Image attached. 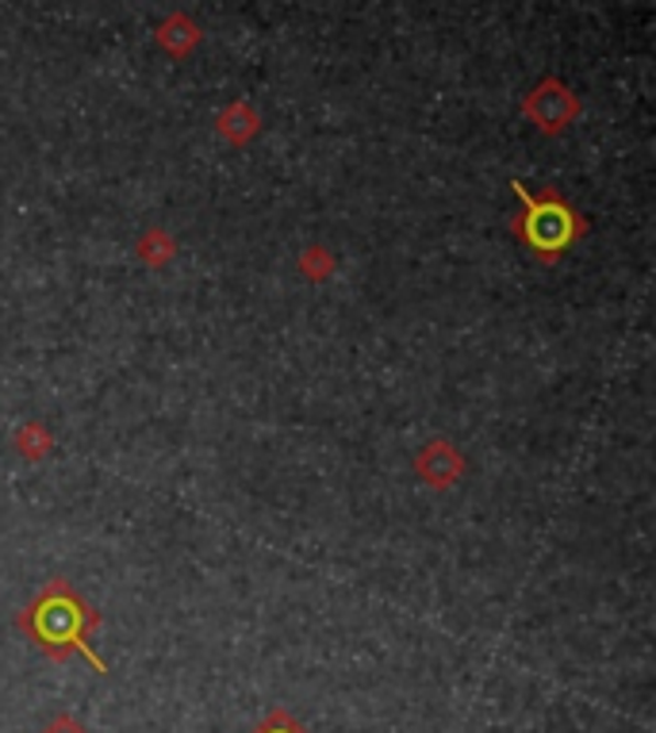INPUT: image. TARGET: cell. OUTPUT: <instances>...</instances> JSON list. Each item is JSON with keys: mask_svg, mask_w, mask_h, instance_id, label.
<instances>
[{"mask_svg": "<svg viewBox=\"0 0 656 733\" xmlns=\"http://www.w3.org/2000/svg\"><path fill=\"white\" fill-rule=\"evenodd\" d=\"M134 254H139L150 270H165V265L177 258V239H173L165 227H150V231L134 242Z\"/></svg>", "mask_w": 656, "mask_h": 733, "instance_id": "5b68a950", "label": "cell"}, {"mask_svg": "<svg viewBox=\"0 0 656 733\" xmlns=\"http://www.w3.org/2000/svg\"><path fill=\"white\" fill-rule=\"evenodd\" d=\"M20 630L54 660H66L74 653H85L92 668L108 672L105 657H97L89 645V634L97 630V611L85 603V595L69 580H46L43 591L20 611Z\"/></svg>", "mask_w": 656, "mask_h": 733, "instance_id": "6da1fadb", "label": "cell"}, {"mask_svg": "<svg viewBox=\"0 0 656 733\" xmlns=\"http://www.w3.org/2000/svg\"><path fill=\"white\" fill-rule=\"evenodd\" d=\"M254 733H304V726H299V722L292 719V714L273 711V714H269V719H265L262 726H258Z\"/></svg>", "mask_w": 656, "mask_h": 733, "instance_id": "9c48e42d", "label": "cell"}, {"mask_svg": "<svg viewBox=\"0 0 656 733\" xmlns=\"http://www.w3.org/2000/svg\"><path fill=\"white\" fill-rule=\"evenodd\" d=\"M415 472L430 488H441V492H446V488H453L457 480H461L464 457H461V449H457L449 438H434V441H426V446L418 449Z\"/></svg>", "mask_w": 656, "mask_h": 733, "instance_id": "277c9868", "label": "cell"}, {"mask_svg": "<svg viewBox=\"0 0 656 733\" xmlns=\"http://www.w3.org/2000/svg\"><path fill=\"white\" fill-rule=\"evenodd\" d=\"M219 131H223L231 143H247V139L258 131V116L250 112L247 105H234V108H227V112L219 116Z\"/></svg>", "mask_w": 656, "mask_h": 733, "instance_id": "52a82bcc", "label": "cell"}, {"mask_svg": "<svg viewBox=\"0 0 656 733\" xmlns=\"http://www.w3.org/2000/svg\"><path fill=\"white\" fill-rule=\"evenodd\" d=\"M511 185H515V196L523 200V211L511 216V234L523 242L534 262L542 265L560 262L565 250L576 247L588 234V219L553 185L529 188L526 180H511Z\"/></svg>", "mask_w": 656, "mask_h": 733, "instance_id": "7a4b0ae2", "label": "cell"}, {"mask_svg": "<svg viewBox=\"0 0 656 733\" xmlns=\"http://www.w3.org/2000/svg\"><path fill=\"white\" fill-rule=\"evenodd\" d=\"M526 116L545 131V135H557V131H565L568 123L580 116V100L572 97V89H565V85L549 77V81H542L534 92H529Z\"/></svg>", "mask_w": 656, "mask_h": 733, "instance_id": "3957f363", "label": "cell"}, {"mask_svg": "<svg viewBox=\"0 0 656 733\" xmlns=\"http://www.w3.org/2000/svg\"><path fill=\"white\" fill-rule=\"evenodd\" d=\"M12 449L23 457V461H43V457L54 449V438H51V430L39 427V423H23L12 438Z\"/></svg>", "mask_w": 656, "mask_h": 733, "instance_id": "8992f818", "label": "cell"}, {"mask_svg": "<svg viewBox=\"0 0 656 733\" xmlns=\"http://www.w3.org/2000/svg\"><path fill=\"white\" fill-rule=\"evenodd\" d=\"M335 270H338V262L327 247H307L304 258H299V273H304L307 281H330Z\"/></svg>", "mask_w": 656, "mask_h": 733, "instance_id": "ba28073f", "label": "cell"}, {"mask_svg": "<svg viewBox=\"0 0 656 733\" xmlns=\"http://www.w3.org/2000/svg\"><path fill=\"white\" fill-rule=\"evenodd\" d=\"M43 733H85V726H81V722L69 719V714H58V719H54Z\"/></svg>", "mask_w": 656, "mask_h": 733, "instance_id": "30bf717a", "label": "cell"}]
</instances>
